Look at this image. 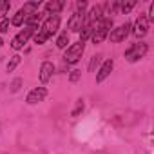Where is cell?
Segmentation results:
<instances>
[{
  "instance_id": "cb8c5ba5",
  "label": "cell",
  "mask_w": 154,
  "mask_h": 154,
  "mask_svg": "<svg viewBox=\"0 0 154 154\" xmlns=\"http://www.w3.org/2000/svg\"><path fill=\"white\" fill-rule=\"evenodd\" d=\"M80 74H82L80 71H72L71 76H69V80H71V82H78V80H80Z\"/></svg>"
},
{
  "instance_id": "44dd1931",
  "label": "cell",
  "mask_w": 154,
  "mask_h": 154,
  "mask_svg": "<svg viewBox=\"0 0 154 154\" xmlns=\"http://www.w3.org/2000/svg\"><path fill=\"white\" fill-rule=\"evenodd\" d=\"M20 63V56L18 54H15V56H11V60L8 62V72H13L15 69H17V65Z\"/></svg>"
},
{
  "instance_id": "484cf974",
  "label": "cell",
  "mask_w": 154,
  "mask_h": 154,
  "mask_svg": "<svg viewBox=\"0 0 154 154\" xmlns=\"http://www.w3.org/2000/svg\"><path fill=\"white\" fill-rule=\"evenodd\" d=\"M18 85H20V80H15V84H13V91H17Z\"/></svg>"
},
{
  "instance_id": "ac0fdd59",
  "label": "cell",
  "mask_w": 154,
  "mask_h": 154,
  "mask_svg": "<svg viewBox=\"0 0 154 154\" xmlns=\"http://www.w3.org/2000/svg\"><path fill=\"white\" fill-rule=\"evenodd\" d=\"M24 22H26V15H24V13H22V11L18 9V11H17V15L13 17L11 24H13V26H17V27H20V26H22Z\"/></svg>"
},
{
  "instance_id": "603a6c76",
  "label": "cell",
  "mask_w": 154,
  "mask_h": 154,
  "mask_svg": "<svg viewBox=\"0 0 154 154\" xmlns=\"http://www.w3.org/2000/svg\"><path fill=\"white\" fill-rule=\"evenodd\" d=\"M100 58H102L100 54H96V56H93V58H91V63H89V71H91V72H93V71H94V67L100 63Z\"/></svg>"
},
{
  "instance_id": "277c9868",
  "label": "cell",
  "mask_w": 154,
  "mask_h": 154,
  "mask_svg": "<svg viewBox=\"0 0 154 154\" xmlns=\"http://www.w3.org/2000/svg\"><path fill=\"white\" fill-rule=\"evenodd\" d=\"M147 51H149L147 44H143V42H138V44H132V45H131V47L125 51V58H127L131 63H134V62L141 60V58L147 54Z\"/></svg>"
},
{
  "instance_id": "5b68a950",
  "label": "cell",
  "mask_w": 154,
  "mask_h": 154,
  "mask_svg": "<svg viewBox=\"0 0 154 154\" xmlns=\"http://www.w3.org/2000/svg\"><path fill=\"white\" fill-rule=\"evenodd\" d=\"M84 26H85V11H74V13L71 15L69 22H67L69 31H72V33H80Z\"/></svg>"
},
{
  "instance_id": "8992f818",
  "label": "cell",
  "mask_w": 154,
  "mask_h": 154,
  "mask_svg": "<svg viewBox=\"0 0 154 154\" xmlns=\"http://www.w3.org/2000/svg\"><path fill=\"white\" fill-rule=\"evenodd\" d=\"M131 22H125L123 26H120V27H116V29H112L111 31V35H109V38H111V42H114V44H118V42H123L127 36H129V33H131Z\"/></svg>"
},
{
  "instance_id": "4fadbf2b",
  "label": "cell",
  "mask_w": 154,
  "mask_h": 154,
  "mask_svg": "<svg viewBox=\"0 0 154 154\" xmlns=\"http://www.w3.org/2000/svg\"><path fill=\"white\" fill-rule=\"evenodd\" d=\"M38 8H40V2H27V4H24V8H20V11H22V13L26 15V18H27L29 15L36 13Z\"/></svg>"
},
{
  "instance_id": "d6986e66",
  "label": "cell",
  "mask_w": 154,
  "mask_h": 154,
  "mask_svg": "<svg viewBox=\"0 0 154 154\" xmlns=\"http://www.w3.org/2000/svg\"><path fill=\"white\" fill-rule=\"evenodd\" d=\"M67 44H69V35H67V33H62V35L58 36V40H56V47H58V49H65Z\"/></svg>"
},
{
  "instance_id": "9a60e30c",
  "label": "cell",
  "mask_w": 154,
  "mask_h": 154,
  "mask_svg": "<svg viewBox=\"0 0 154 154\" xmlns=\"http://www.w3.org/2000/svg\"><path fill=\"white\" fill-rule=\"evenodd\" d=\"M42 20V13L40 11H36V13H33V15H29L27 18H26V26H35V27H38V22Z\"/></svg>"
},
{
  "instance_id": "2e32d148",
  "label": "cell",
  "mask_w": 154,
  "mask_h": 154,
  "mask_svg": "<svg viewBox=\"0 0 154 154\" xmlns=\"http://www.w3.org/2000/svg\"><path fill=\"white\" fill-rule=\"evenodd\" d=\"M33 38H35V44H36V45H42V44H45V42L49 40V35H47L45 31L38 29V33L33 35Z\"/></svg>"
},
{
  "instance_id": "3957f363",
  "label": "cell",
  "mask_w": 154,
  "mask_h": 154,
  "mask_svg": "<svg viewBox=\"0 0 154 154\" xmlns=\"http://www.w3.org/2000/svg\"><path fill=\"white\" fill-rule=\"evenodd\" d=\"M84 51H85V44L78 40L76 44H72V45L67 47V51H65V54H63V62H65V63H76V62L82 58Z\"/></svg>"
},
{
  "instance_id": "7402d4cb",
  "label": "cell",
  "mask_w": 154,
  "mask_h": 154,
  "mask_svg": "<svg viewBox=\"0 0 154 154\" xmlns=\"http://www.w3.org/2000/svg\"><path fill=\"white\" fill-rule=\"evenodd\" d=\"M82 111H84V100L80 98V100H76V105H74V109H72L71 116H78V114H80Z\"/></svg>"
},
{
  "instance_id": "5bb4252c",
  "label": "cell",
  "mask_w": 154,
  "mask_h": 154,
  "mask_svg": "<svg viewBox=\"0 0 154 154\" xmlns=\"http://www.w3.org/2000/svg\"><path fill=\"white\" fill-rule=\"evenodd\" d=\"M94 27H96V26L85 24V26L82 27V31H80V42H84V44H85V40L93 36V33H94Z\"/></svg>"
},
{
  "instance_id": "8fae6325",
  "label": "cell",
  "mask_w": 154,
  "mask_h": 154,
  "mask_svg": "<svg viewBox=\"0 0 154 154\" xmlns=\"http://www.w3.org/2000/svg\"><path fill=\"white\" fill-rule=\"evenodd\" d=\"M112 67H114V62H112V60L103 62V65H102V67H100V71L96 72V82H98V84H102V82L107 78V76L112 72Z\"/></svg>"
},
{
  "instance_id": "ffe728a7",
  "label": "cell",
  "mask_w": 154,
  "mask_h": 154,
  "mask_svg": "<svg viewBox=\"0 0 154 154\" xmlns=\"http://www.w3.org/2000/svg\"><path fill=\"white\" fill-rule=\"evenodd\" d=\"M134 6H136V0H129V2H120V11L127 15Z\"/></svg>"
},
{
  "instance_id": "d4e9b609",
  "label": "cell",
  "mask_w": 154,
  "mask_h": 154,
  "mask_svg": "<svg viewBox=\"0 0 154 154\" xmlns=\"http://www.w3.org/2000/svg\"><path fill=\"white\" fill-rule=\"evenodd\" d=\"M9 29V20H2L0 22V33H6Z\"/></svg>"
},
{
  "instance_id": "30bf717a",
  "label": "cell",
  "mask_w": 154,
  "mask_h": 154,
  "mask_svg": "<svg viewBox=\"0 0 154 154\" xmlns=\"http://www.w3.org/2000/svg\"><path fill=\"white\" fill-rule=\"evenodd\" d=\"M53 72H54V65L51 62H44L42 67H40V82L42 84H47L53 78Z\"/></svg>"
},
{
  "instance_id": "52a82bcc",
  "label": "cell",
  "mask_w": 154,
  "mask_h": 154,
  "mask_svg": "<svg viewBox=\"0 0 154 154\" xmlns=\"http://www.w3.org/2000/svg\"><path fill=\"white\" fill-rule=\"evenodd\" d=\"M58 27H60V17L58 15H51L45 22H44V26H42V31H45L47 35H49V38L58 31Z\"/></svg>"
},
{
  "instance_id": "7c38bea8",
  "label": "cell",
  "mask_w": 154,
  "mask_h": 154,
  "mask_svg": "<svg viewBox=\"0 0 154 154\" xmlns=\"http://www.w3.org/2000/svg\"><path fill=\"white\" fill-rule=\"evenodd\" d=\"M63 8H65V2H62V0H53V2L45 4V11L49 15H58Z\"/></svg>"
},
{
  "instance_id": "4316f807",
  "label": "cell",
  "mask_w": 154,
  "mask_h": 154,
  "mask_svg": "<svg viewBox=\"0 0 154 154\" xmlns=\"http://www.w3.org/2000/svg\"><path fill=\"white\" fill-rule=\"evenodd\" d=\"M2 44H4V40H2V38H0V47H2Z\"/></svg>"
},
{
  "instance_id": "6da1fadb",
  "label": "cell",
  "mask_w": 154,
  "mask_h": 154,
  "mask_svg": "<svg viewBox=\"0 0 154 154\" xmlns=\"http://www.w3.org/2000/svg\"><path fill=\"white\" fill-rule=\"evenodd\" d=\"M111 29H112V18H111V17H103V18L96 24V27H94V33H93V36H91L93 44H94V45H96V44H102V42L107 38V35H109Z\"/></svg>"
},
{
  "instance_id": "7a4b0ae2",
  "label": "cell",
  "mask_w": 154,
  "mask_h": 154,
  "mask_svg": "<svg viewBox=\"0 0 154 154\" xmlns=\"http://www.w3.org/2000/svg\"><path fill=\"white\" fill-rule=\"evenodd\" d=\"M36 29H38V27H35V26H26V27H24V29H22L13 40H11V47H13L15 51H20V49L27 44V40L36 33Z\"/></svg>"
},
{
  "instance_id": "ba28073f",
  "label": "cell",
  "mask_w": 154,
  "mask_h": 154,
  "mask_svg": "<svg viewBox=\"0 0 154 154\" xmlns=\"http://www.w3.org/2000/svg\"><path fill=\"white\" fill-rule=\"evenodd\" d=\"M147 29H149V22H147V17H145V15H140V17L136 18L134 29H132L134 36H138V38H143V36L147 35Z\"/></svg>"
},
{
  "instance_id": "e0dca14e",
  "label": "cell",
  "mask_w": 154,
  "mask_h": 154,
  "mask_svg": "<svg viewBox=\"0 0 154 154\" xmlns=\"http://www.w3.org/2000/svg\"><path fill=\"white\" fill-rule=\"evenodd\" d=\"M9 9H11L9 0H0V18H2V20H6V17H8Z\"/></svg>"
},
{
  "instance_id": "9c48e42d",
  "label": "cell",
  "mask_w": 154,
  "mask_h": 154,
  "mask_svg": "<svg viewBox=\"0 0 154 154\" xmlns=\"http://www.w3.org/2000/svg\"><path fill=\"white\" fill-rule=\"evenodd\" d=\"M45 96H47V89H45V87H36V89H33V91L27 94L26 102H27L29 105H35V103H38V102H44Z\"/></svg>"
}]
</instances>
